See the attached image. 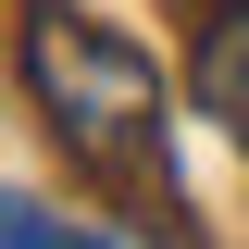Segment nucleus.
I'll return each instance as SVG.
<instances>
[{"mask_svg":"<svg viewBox=\"0 0 249 249\" xmlns=\"http://www.w3.org/2000/svg\"><path fill=\"white\" fill-rule=\"evenodd\" d=\"M199 100L249 137V13L237 0H199Z\"/></svg>","mask_w":249,"mask_h":249,"instance_id":"f03ea898","label":"nucleus"},{"mask_svg":"<svg viewBox=\"0 0 249 249\" xmlns=\"http://www.w3.org/2000/svg\"><path fill=\"white\" fill-rule=\"evenodd\" d=\"M25 88H37V124L62 137V162L175 237V212H187V199H175V150H162V75H150V62L124 50V37L75 25V13H37V25H25Z\"/></svg>","mask_w":249,"mask_h":249,"instance_id":"f257e3e1","label":"nucleus"},{"mask_svg":"<svg viewBox=\"0 0 249 249\" xmlns=\"http://www.w3.org/2000/svg\"><path fill=\"white\" fill-rule=\"evenodd\" d=\"M0 249H112V237H88V224H62L50 199H0Z\"/></svg>","mask_w":249,"mask_h":249,"instance_id":"7ed1b4c3","label":"nucleus"}]
</instances>
